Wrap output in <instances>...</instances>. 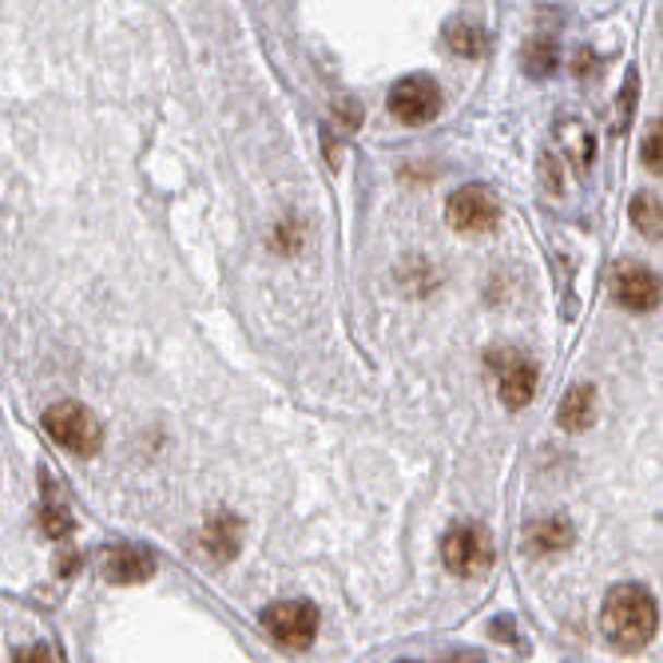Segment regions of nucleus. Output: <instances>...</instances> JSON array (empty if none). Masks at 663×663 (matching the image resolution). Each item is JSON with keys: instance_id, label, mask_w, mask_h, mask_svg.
<instances>
[{"instance_id": "f257e3e1", "label": "nucleus", "mask_w": 663, "mask_h": 663, "mask_svg": "<svg viewBox=\"0 0 663 663\" xmlns=\"http://www.w3.org/2000/svg\"><path fill=\"white\" fill-rule=\"evenodd\" d=\"M600 628L616 648L624 652H640L643 643L652 640L655 628H660V608H655V596L640 584H616L604 600V612H600Z\"/></svg>"}, {"instance_id": "f03ea898", "label": "nucleus", "mask_w": 663, "mask_h": 663, "mask_svg": "<svg viewBox=\"0 0 663 663\" xmlns=\"http://www.w3.org/2000/svg\"><path fill=\"white\" fill-rule=\"evenodd\" d=\"M44 429L56 446H64L68 453L92 457L104 446V425L96 422V414L80 402H60L44 414Z\"/></svg>"}, {"instance_id": "7ed1b4c3", "label": "nucleus", "mask_w": 663, "mask_h": 663, "mask_svg": "<svg viewBox=\"0 0 663 663\" xmlns=\"http://www.w3.org/2000/svg\"><path fill=\"white\" fill-rule=\"evenodd\" d=\"M441 560L453 577H481L493 565V536L481 524H457L441 541Z\"/></svg>"}, {"instance_id": "20e7f679", "label": "nucleus", "mask_w": 663, "mask_h": 663, "mask_svg": "<svg viewBox=\"0 0 663 663\" xmlns=\"http://www.w3.org/2000/svg\"><path fill=\"white\" fill-rule=\"evenodd\" d=\"M446 218L453 230H465V235H485L500 223V203L485 183H469L457 187L446 203Z\"/></svg>"}, {"instance_id": "39448f33", "label": "nucleus", "mask_w": 663, "mask_h": 663, "mask_svg": "<svg viewBox=\"0 0 663 663\" xmlns=\"http://www.w3.org/2000/svg\"><path fill=\"white\" fill-rule=\"evenodd\" d=\"M262 628L271 631L274 643H283L291 652H303L318 636V612L306 600H283V604H271L262 612Z\"/></svg>"}, {"instance_id": "423d86ee", "label": "nucleus", "mask_w": 663, "mask_h": 663, "mask_svg": "<svg viewBox=\"0 0 663 663\" xmlns=\"http://www.w3.org/2000/svg\"><path fill=\"white\" fill-rule=\"evenodd\" d=\"M390 111L402 123H429L441 111V87L429 76H405L390 87Z\"/></svg>"}, {"instance_id": "0eeeda50", "label": "nucleus", "mask_w": 663, "mask_h": 663, "mask_svg": "<svg viewBox=\"0 0 663 663\" xmlns=\"http://www.w3.org/2000/svg\"><path fill=\"white\" fill-rule=\"evenodd\" d=\"M493 370H497V381H500V402L509 405V410H521V405L533 402L536 366L524 358V354L500 350V354H493Z\"/></svg>"}, {"instance_id": "6e6552de", "label": "nucleus", "mask_w": 663, "mask_h": 663, "mask_svg": "<svg viewBox=\"0 0 663 663\" xmlns=\"http://www.w3.org/2000/svg\"><path fill=\"white\" fill-rule=\"evenodd\" d=\"M612 294L616 303L628 306V310H655L660 306V279H655L648 267L640 262H620L616 274H612Z\"/></svg>"}, {"instance_id": "1a4fd4ad", "label": "nucleus", "mask_w": 663, "mask_h": 663, "mask_svg": "<svg viewBox=\"0 0 663 663\" xmlns=\"http://www.w3.org/2000/svg\"><path fill=\"white\" fill-rule=\"evenodd\" d=\"M104 577L111 584H143V580L155 572V556L147 548H135V544H111L104 548Z\"/></svg>"}, {"instance_id": "9d476101", "label": "nucleus", "mask_w": 663, "mask_h": 663, "mask_svg": "<svg viewBox=\"0 0 663 663\" xmlns=\"http://www.w3.org/2000/svg\"><path fill=\"white\" fill-rule=\"evenodd\" d=\"M239 544H242L239 517L215 512V517L208 521V529H203V548H208V556H215V560H230V556L239 553Z\"/></svg>"}, {"instance_id": "9b49d317", "label": "nucleus", "mask_w": 663, "mask_h": 663, "mask_svg": "<svg viewBox=\"0 0 663 663\" xmlns=\"http://www.w3.org/2000/svg\"><path fill=\"white\" fill-rule=\"evenodd\" d=\"M572 544V524L560 521V517H541L524 529V548H533V553H560Z\"/></svg>"}, {"instance_id": "f8f14e48", "label": "nucleus", "mask_w": 663, "mask_h": 663, "mask_svg": "<svg viewBox=\"0 0 663 663\" xmlns=\"http://www.w3.org/2000/svg\"><path fill=\"white\" fill-rule=\"evenodd\" d=\"M556 417H560V425H565L568 434L588 429L592 417H596V390H592V386H572V390L565 393L560 410H556Z\"/></svg>"}, {"instance_id": "ddd939ff", "label": "nucleus", "mask_w": 663, "mask_h": 663, "mask_svg": "<svg viewBox=\"0 0 663 663\" xmlns=\"http://www.w3.org/2000/svg\"><path fill=\"white\" fill-rule=\"evenodd\" d=\"M631 223H636V230H640V235H648V239H660V196H652V191H640V196L631 199Z\"/></svg>"}, {"instance_id": "4468645a", "label": "nucleus", "mask_w": 663, "mask_h": 663, "mask_svg": "<svg viewBox=\"0 0 663 663\" xmlns=\"http://www.w3.org/2000/svg\"><path fill=\"white\" fill-rule=\"evenodd\" d=\"M449 36V48H453L457 56H481L485 52V33H481L473 21H453L446 28Z\"/></svg>"}, {"instance_id": "2eb2a0df", "label": "nucleus", "mask_w": 663, "mask_h": 663, "mask_svg": "<svg viewBox=\"0 0 663 663\" xmlns=\"http://www.w3.org/2000/svg\"><path fill=\"white\" fill-rule=\"evenodd\" d=\"M521 60L533 76H548V72L556 68V44L548 40V36H536V40H529V48L521 52Z\"/></svg>"}, {"instance_id": "dca6fc26", "label": "nucleus", "mask_w": 663, "mask_h": 663, "mask_svg": "<svg viewBox=\"0 0 663 663\" xmlns=\"http://www.w3.org/2000/svg\"><path fill=\"white\" fill-rule=\"evenodd\" d=\"M72 529H76V521L68 517V509H44V533L52 536V541L56 536H68Z\"/></svg>"}, {"instance_id": "f3484780", "label": "nucleus", "mask_w": 663, "mask_h": 663, "mask_svg": "<svg viewBox=\"0 0 663 663\" xmlns=\"http://www.w3.org/2000/svg\"><path fill=\"white\" fill-rule=\"evenodd\" d=\"M643 164L652 167V171H660V120L648 128V135H643Z\"/></svg>"}, {"instance_id": "a211bd4d", "label": "nucleus", "mask_w": 663, "mask_h": 663, "mask_svg": "<svg viewBox=\"0 0 663 663\" xmlns=\"http://www.w3.org/2000/svg\"><path fill=\"white\" fill-rule=\"evenodd\" d=\"M16 663H60V655H56L48 643H33V648H24V652L16 655Z\"/></svg>"}, {"instance_id": "6ab92c4d", "label": "nucleus", "mask_w": 663, "mask_h": 663, "mask_svg": "<svg viewBox=\"0 0 663 663\" xmlns=\"http://www.w3.org/2000/svg\"><path fill=\"white\" fill-rule=\"evenodd\" d=\"M631 99H636V76H628V92H620V108H616V128H628Z\"/></svg>"}, {"instance_id": "aec40b11", "label": "nucleus", "mask_w": 663, "mask_h": 663, "mask_svg": "<svg viewBox=\"0 0 663 663\" xmlns=\"http://www.w3.org/2000/svg\"><path fill=\"white\" fill-rule=\"evenodd\" d=\"M449 663H485V660H481L477 652H465V655H453V660H449Z\"/></svg>"}, {"instance_id": "412c9836", "label": "nucleus", "mask_w": 663, "mask_h": 663, "mask_svg": "<svg viewBox=\"0 0 663 663\" xmlns=\"http://www.w3.org/2000/svg\"><path fill=\"white\" fill-rule=\"evenodd\" d=\"M402 663H417V660H402Z\"/></svg>"}]
</instances>
